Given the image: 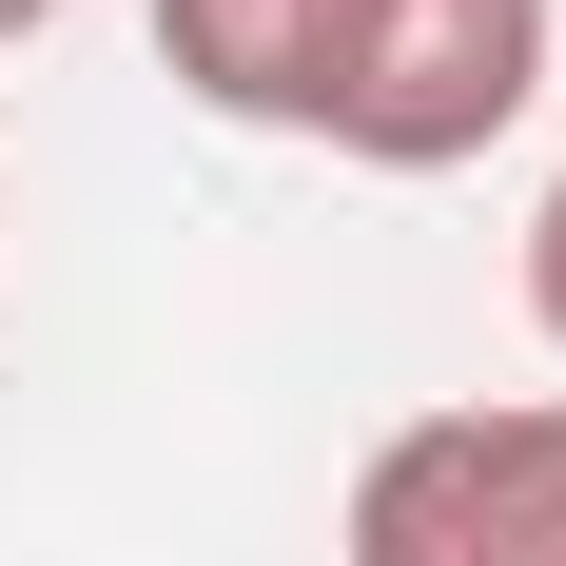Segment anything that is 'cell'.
Returning <instances> with one entry per match:
<instances>
[{
  "label": "cell",
  "instance_id": "obj_1",
  "mask_svg": "<svg viewBox=\"0 0 566 566\" xmlns=\"http://www.w3.org/2000/svg\"><path fill=\"white\" fill-rule=\"evenodd\" d=\"M547 40H566V0H352L313 157H352V176H469L527 98H547Z\"/></svg>",
  "mask_w": 566,
  "mask_h": 566
},
{
  "label": "cell",
  "instance_id": "obj_2",
  "mask_svg": "<svg viewBox=\"0 0 566 566\" xmlns=\"http://www.w3.org/2000/svg\"><path fill=\"white\" fill-rule=\"evenodd\" d=\"M352 566H566V391H469L410 410L352 469Z\"/></svg>",
  "mask_w": 566,
  "mask_h": 566
},
{
  "label": "cell",
  "instance_id": "obj_3",
  "mask_svg": "<svg viewBox=\"0 0 566 566\" xmlns=\"http://www.w3.org/2000/svg\"><path fill=\"white\" fill-rule=\"evenodd\" d=\"M333 40H352V0H157V78L196 117H234V137H313Z\"/></svg>",
  "mask_w": 566,
  "mask_h": 566
},
{
  "label": "cell",
  "instance_id": "obj_4",
  "mask_svg": "<svg viewBox=\"0 0 566 566\" xmlns=\"http://www.w3.org/2000/svg\"><path fill=\"white\" fill-rule=\"evenodd\" d=\"M527 333L566 352V157H547V196H527Z\"/></svg>",
  "mask_w": 566,
  "mask_h": 566
},
{
  "label": "cell",
  "instance_id": "obj_5",
  "mask_svg": "<svg viewBox=\"0 0 566 566\" xmlns=\"http://www.w3.org/2000/svg\"><path fill=\"white\" fill-rule=\"evenodd\" d=\"M59 20H78V0H0V40H59Z\"/></svg>",
  "mask_w": 566,
  "mask_h": 566
}]
</instances>
